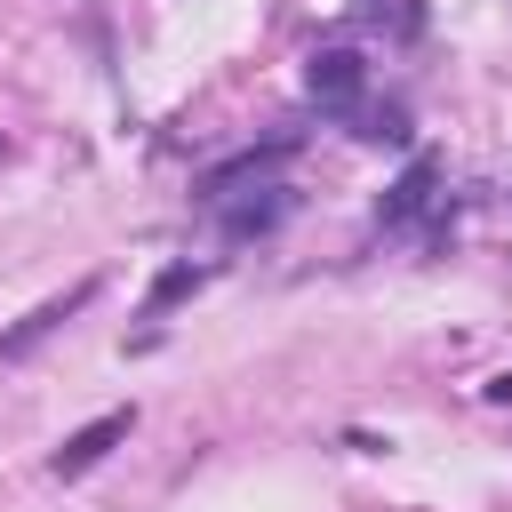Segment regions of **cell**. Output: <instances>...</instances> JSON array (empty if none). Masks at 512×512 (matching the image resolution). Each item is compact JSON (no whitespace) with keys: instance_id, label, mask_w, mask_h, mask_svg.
<instances>
[{"instance_id":"obj_1","label":"cell","mask_w":512,"mask_h":512,"mask_svg":"<svg viewBox=\"0 0 512 512\" xmlns=\"http://www.w3.org/2000/svg\"><path fill=\"white\" fill-rule=\"evenodd\" d=\"M304 96H312L320 112L352 120L360 136L376 128V104H368V56H360V48H320V56L304 64Z\"/></svg>"},{"instance_id":"obj_2","label":"cell","mask_w":512,"mask_h":512,"mask_svg":"<svg viewBox=\"0 0 512 512\" xmlns=\"http://www.w3.org/2000/svg\"><path fill=\"white\" fill-rule=\"evenodd\" d=\"M296 160V136H272V144H248V152H232V160H216L200 184H192V200L200 208H232L240 192H280V168Z\"/></svg>"},{"instance_id":"obj_3","label":"cell","mask_w":512,"mask_h":512,"mask_svg":"<svg viewBox=\"0 0 512 512\" xmlns=\"http://www.w3.org/2000/svg\"><path fill=\"white\" fill-rule=\"evenodd\" d=\"M128 432H136V408H104L96 424L64 432V448L48 456V472H56V480H80V472H96V464H104V456H112V448H120Z\"/></svg>"},{"instance_id":"obj_4","label":"cell","mask_w":512,"mask_h":512,"mask_svg":"<svg viewBox=\"0 0 512 512\" xmlns=\"http://www.w3.org/2000/svg\"><path fill=\"white\" fill-rule=\"evenodd\" d=\"M88 296H96V280H72L64 296H48V304H32V312H24V320H16L8 336H0V360H24V352H32L40 336H56V328H64V320H72V312H80Z\"/></svg>"},{"instance_id":"obj_5","label":"cell","mask_w":512,"mask_h":512,"mask_svg":"<svg viewBox=\"0 0 512 512\" xmlns=\"http://www.w3.org/2000/svg\"><path fill=\"white\" fill-rule=\"evenodd\" d=\"M432 184H440V168H432V160H408V176H400L392 200H384V224H416V216L432 208Z\"/></svg>"},{"instance_id":"obj_6","label":"cell","mask_w":512,"mask_h":512,"mask_svg":"<svg viewBox=\"0 0 512 512\" xmlns=\"http://www.w3.org/2000/svg\"><path fill=\"white\" fill-rule=\"evenodd\" d=\"M200 280H208V272H192V264H176V272H160V280H152V312H168V304H176V296H192Z\"/></svg>"},{"instance_id":"obj_7","label":"cell","mask_w":512,"mask_h":512,"mask_svg":"<svg viewBox=\"0 0 512 512\" xmlns=\"http://www.w3.org/2000/svg\"><path fill=\"white\" fill-rule=\"evenodd\" d=\"M480 392H488V400H512V368H496V376H488Z\"/></svg>"}]
</instances>
